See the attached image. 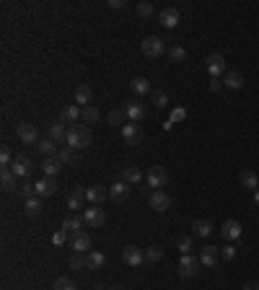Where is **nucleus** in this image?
Segmentation results:
<instances>
[{
    "label": "nucleus",
    "instance_id": "1",
    "mask_svg": "<svg viewBox=\"0 0 259 290\" xmlns=\"http://www.w3.org/2000/svg\"><path fill=\"white\" fill-rule=\"evenodd\" d=\"M68 148H75V150H83L91 145V130L89 124H73V127L68 130Z\"/></svg>",
    "mask_w": 259,
    "mask_h": 290
},
{
    "label": "nucleus",
    "instance_id": "2",
    "mask_svg": "<svg viewBox=\"0 0 259 290\" xmlns=\"http://www.w3.org/2000/svg\"><path fill=\"white\" fill-rule=\"evenodd\" d=\"M140 50H143V55L145 57H161L163 52H166V44H163V39H158V36H145L143 41H140Z\"/></svg>",
    "mask_w": 259,
    "mask_h": 290
},
{
    "label": "nucleus",
    "instance_id": "3",
    "mask_svg": "<svg viewBox=\"0 0 259 290\" xmlns=\"http://www.w3.org/2000/svg\"><path fill=\"white\" fill-rule=\"evenodd\" d=\"M145 182H148V187L161 189V187H166V184H168V171L163 169V166H150L148 174H145Z\"/></svg>",
    "mask_w": 259,
    "mask_h": 290
},
{
    "label": "nucleus",
    "instance_id": "4",
    "mask_svg": "<svg viewBox=\"0 0 259 290\" xmlns=\"http://www.w3.org/2000/svg\"><path fill=\"white\" fill-rule=\"evenodd\" d=\"M200 257H192V254H182L179 257V277H195L200 272Z\"/></svg>",
    "mask_w": 259,
    "mask_h": 290
},
{
    "label": "nucleus",
    "instance_id": "5",
    "mask_svg": "<svg viewBox=\"0 0 259 290\" xmlns=\"http://www.w3.org/2000/svg\"><path fill=\"white\" fill-rule=\"evenodd\" d=\"M85 226H91V228H101L106 223V213L101 210V205H91V207H85Z\"/></svg>",
    "mask_w": 259,
    "mask_h": 290
},
{
    "label": "nucleus",
    "instance_id": "6",
    "mask_svg": "<svg viewBox=\"0 0 259 290\" xmlns=\"http://www.w3.org/2000/svg\"><path fill=\"white\" fill-rule=\"evenodd\" d=\"M122 138H124L127 145H140L143 143V127H140V124H135V122H130V124H124V127H122Z\"/></svg>",
    "mask_w": 259,
    "mask_h": 290
},
{
    "label": "nucleus",
    "instance_id": "7",
    "mask_svg": "<svg viewBox=\"0 0 259 290\" xmlns=\"http://www.w3.org/2000/svg\"><path fill=\"white\" fill-rule=\"evenodd\" d=\"M122 262L130 267H140L145 262V252H140L138 246H124L122 249Z\"/></svg>",
    "mask_w": 259,
    "mask_h": 290
},
{
    "label": "nucleus",
    "instance_id": "8",
    "mask_svg": "<svg viewBox=\"0 0 259 290\" xmlns=\"http://www.w3.org/2000/svg\"><path fill=\"white\" fill-rule=\"evenodd\" d=\"M16 135H18L21 143H39V132H36L34 124H29V122H18L16 124Z\"/></svg>",
    "mask_w": 259,
    "mask_h": 290
},
{
    "label": "nucleus",
    "instance_id": "9",
    "mask_svg": "<svg viewBox=\"0 0 259 290\" xmlns=\"http://www.w3.org/2000/svg\"><path fill=\"white\" fill-rule=\"evenodd\" d=\"M150 207H153L156 213H166L168 207H171V197L163 189H153L150 192Z\"/></svg>",
    "mask_w": 259,
    "mask_h": 290
},
{
    "label": "nucleus",
    "instance_id": "10",
    "mask_svg": "<svg viewBox=\"0 0 259 290\" xmlns=\"http://www.w3.org/2000/svg\"><path fill=\"white\" fill-rule=\"evenodd\" d=\"M57 192V176H45V179H39L36 182V197H52Z\"/></svg>",
    "mask_w": 259,
    "mask_h": 290
},
{
    "label": "nucleus",
    "instance_id": "11",
    "mask_svg": "<svg viewBox=\"0 0 259 290\" xmlns=\"http://www.w3.org/2000/svg\"><path fill=\"white\" fill-rule=\"evenodd\" d=\"M218 257H221V249L218 246H205L202 249V254H200V264L212 270V267H218Z\"/></svg>",
    "mask_w": 259,
    "mask_h": 290
},
{
    "label": "nucleus",
    "instance_id": "12",
    "mask_svg": "<svg viewBox=\"0 0 259 290\" xmlns=\"http://www.w3.org/2000/svg\"><path fill=\"white\" fill-rule=\"evenodd\" d=\"M207 73H210L212 78H221V75H226V60H223V55L212 52V55L207 57Z\"/></svg>",
    "mask_w": 259,
    "mask_h": 290
},
{
    "label": "nucleus",
    "instance_id": "13",
    "mask_svg": "<svg viewBox=\"0 0 259 290\" xmlns=\"http://www.w3.org/2000/svg\"><path fill=\"white\" fill-rule=\"evenodd\" d=\"M122 109L127 111V119H130V122H135V124H138V122L145 117V106H143L140 101H135V99L124 101V106H122Z\"/></svg>",
    "mask_w": 259,
    "mask_h": 290
},
{
    "label": "nucleus",
    "instance_id": "14",
    "mask_svg": "<svg viewBox=\"0 0 259 290\" xmlns=\"http://www.w3.org/2000/svg\"><path fill=\"white\" fill-rule=\"evenodd\" d=\"M11 169H13V174H16V176L26 179V176L31 174V169H34V163H31V158H29V155H16V161L11 163Z\"/></svg>",
    "mask_w": 259,
    "mask_h": 290
},
{
    "label": "nucleus",
    "instance_id": "15",
    "mask_svg": "<svg viewBox=\"0 0 259 290\" xmlns=\"http://www.w3.org/2000/svg\"><path fill=\"white\" fill-rule=\"evenodd\" d=\"M85 192H89V189H85V187H75L70 194H68V199H65V205H68V210H78V207H83V202L85 199H89V197H85Z\"/></svg>",
    "mask_w": 259,
    "mask_h": 290
},
{
    "label": "nucleus",
    "instance_id": "16",
    "mask_svg": "<svg viewBox=\"0 0 259 290\" xmlns=\"http://www.w3.org/2000/svg\"><path fill=\"white\" fill-rule=\"evenodd\" d=\"M80 106L78 104H70V106H62V111H60V117H57V122H62V124H78V119H80Z\"/></svg>",
    "mask_w": 259,
    "mask_h": 290
},
{
    "label": "nucleus",
    "instance_id": "17",
    "mask_svg": "<svg viewBox=\"0 0 259 290\" xmlns=\"http://www.w3.org/2000/svg\"><path fill=\"white\" fill-rule=\"evenodd\" d=\"M70 246L75 249L78 254H89V252H91V236L80 231V233H75V236L70 238Z\"/></svg>",
    "mask_w": 259,
    "mask_h": 290
},
{
    "label": "nucleus",
    "instance_id": "18",
    "mask_svg": "<svg viewBox=\"0 0 259 290\" xmlns=\"http://www.w3.org/2000/svg\"><path fill=\"white\" fill-rule=\"evenodd\" d=\"M158 21H161V26H166V29H177V24L182 21V16H179L177 8H163V11L158 13Z\"/></svg>",
    "mask_w": 259,
    "mask_h": 290
},
{
    "label": "nucleus",
    "instance_id": "19",
    "mask_svg": "<svg viewBox=\"0 0 259 290\" xmlns=\"http://www.w3.org/2000/svg\"><path fill=\"white\" fill-rule=\"evenodd\" d=\"M119 179H122V182H127L130 187H133V184H140L145 176H143V171L138 169V166H124L122 174H119Z\"/></svg>",
    "mask_w": 259,
    "mask_h": 290
},
{
    "label": "nucleus",
    "instance_id": "20",
    "mask_svg": "<svg viewBox=\"0 0 259 290\" xmlns=\"http://www.w3.org/2000/svg\"><path fill=\"white\" fill-rule=\"evenodd\" d=\"M85 197H89L91 205H101V202L109 197V187H104V184H94V187H89Z\"/></svg>",
    "mask_w": 259,
    "mask_h": 290
},
{
    "label": "nucleus",
    "instance_id": "21",
    "mask_svg": "<svg viewBox=\"0 0 259 290\" xmlns=\"http://www.w3.org/2000/svg\"><path fill=\"white\" fill-rule=\"evenodd\" d=\"M109 197H112L114 202L127 199V197H130V184H127V182H122V179H117V182L109 187Z\"/></svg>",
    "mask_w": 259,
    "mask_h": 290
},
{
    "label": "nucleus",
    "instance_id": "22",
    "mask_svg": "<svg viewBox=\"0 0 259 290\" xmlns=\"http://www.w3.org/2000/svg\"><path fill=\"white\" fill-rule=\"evenodd\" d=\"M60 169H62L60 155H50V158L41 161V171H45L47 176H57V174H60Z\"/></svg>",
    "mask_w": 259,
    "mask_h": 290
},
{
    "label": "nucleus",
    "instance_id": "23",
    "mask_svg": "<svg viewBox=\"0 0 259 290\" xmlns=\"http://www.w3.org/2000/svg\"><path fill=\"white\" fill-rule=\"evenodd\" d=\"M221 233H223V238L236 241V238H241V223L239 220H226L223 228H221Z\"/></svg>",
    "mask_w": 259,
    "mask_h": 290
},
{
    "label": "nucleus",
    "instance_id": "24",
    "mask_svg": "<svg viewBox=\"0 0 259 290\" xmlns=\"http://www.w3.org/2000/svg\"><path fill=\"white\" fill-rule=\"evenodd\" d=\"M91 96H94V91H91V86H89V83H78V88H75V104L89 106Z\"/></svg>",
    "mask_w": 259,
    "mask_h": 290
},
{
    "label": "nucleus",
    "instance_id": "25",
    "mask_svg": "<svg viewBox=\"0 0 259 290\" xmlns=\"http://www.w3.org/2000/svg\"><path fill=\"white\" fill-rule=\"evenodd\" d=\"M36 150L45 155V158H50V155H57V143L52 140V138H41L39 143H36Z\"/></svg>",
    "mask_w": 259,
    "mask_h": 290
},
{
    "label": "nucleus",
    "instance_id": "26",
    "mask_svg": "<svg viewBox=\"0 0 259 290\" xmlns=\"http://www.w3.org/2000/svg\"><path fill=\"white\" fill-rule=\"evenodd\" d=\"M50 138L55 143H65L68 140V130H65L62 122H50Z\"/></svg>",
    "mask_w": 259,
    "mask_h": 290
},
{
    "label": "nucleus",
    "instance_id": "27",
    "mask_svg": "<svg viewBox=\"0 0 259 290\" xmlns=\"http://www.w3.org/2000/svg\"><path fill=\"white\" fill-rule=\"evenodd\" d=\"M239 182H241V187H244V189H251V192H256V189H259V179H256V174H254V171H241V174H239Z\"/></svg>",
    "mask_w": 259,
    "mask_h": 290
},
{
    "label": "nucleus",
    "instance_id": "28",
    "mask_svg": "<svg viewBox=\"0 0 259 290\" xmlns=\"http://www.w3.org/2000/svg\"><path fill=\"white\" fill-rule=\"evenodd\" d=\"M223 86H228V88L239 91V88L244 86V75H241V73H236V70L226 73V75H223Z\"/></svg>",
    "mask_w": 259,
    "mask_h": 290
},
{
    "label": "nucleus",
    "instance_id": "29",
    "mask_svg": "<svg viewBox=\"0 0 259 290\" xmlns=\"http://www.w3.org/2000/svg\"><path fill=\"white\" fill-rule=\"evenodd\" d=\"M130 88H133V94H138V96H145V94L153 91L145 78H133V80H130Z\"/></svg>",
    "mask_w": 259,
    "mask_h": 290
},
{
    "label": "nucleus",
    "instance_id": "30",
    "mask_svg": "<svg viewBox=\"0 0 259 290\" xmlns=\"http://www.w3.org/2000/svg\"><path fill=\"white\" fill-rule=\"evenodd\" d=\"M83 223H85V218H80V215H70V218H65V223H62V228L68 231V233H80V228H83Z\"/></svg>",
    "mask_w": 259,
    "mask_h": 290
},
{
    "label": "nucleus",
    "instance_id": "31",
    "mask_svg": "<svg viewBox=\"0 0 259 290\" xmlns=\"http://www.w3.org/2000/svg\"><path fill=\"white\" fill-rule=\"evenodd\" d=\"M106 122L112 124V127H119V124L124 127V122H127V111H124V109H112V111L106 114Z\"/></svg>",
    "mask_w": 259,
    "mask_h": 290
},
{
    "label": "nucleus",
    "instance_id": "32",
    "mask_svg": "<svg viewBox=\"0 0 259 290\" xmlns=\"http://www.w3.org/2000/svg\"><path fill=\"white\" fill-rule=\"evenodd\" d=\"M57 155H60V161H62V163H68V166H78V163H80V158H78V150H75V148H62Z\"/></svg>",
    "mask_w": 259,
    "mask_h": 290
},
{
    "label": "nucleus",
    "instance_id": "33",
    "mask_svg": "<svg viewBox=\"0 0 259 290\" xmlns=\"http://www.w3.org/2000/svg\"><path fill=\"white\" fill-rule=\"evenodd\" d=\"M85 259H89V270H101L106 264V257L101 252H89V254H85Z\"/></svg>",
    "mask_w": 259,
    "mask_h": 290
},
{
    "label": "nucleus",
    "instance_id": "34",
    "mask_svg": "<svg viewBox=\"0 0 259 290\" xmlns=\"http://www.w3.org/2000/svg\"><path fill=\"white\" fill-rule=\"evenodd\" d=\"M212 228H215V226H212L210 220H195V223H192V233H195V236H210Z\"/></svg>",
    "mask_w": 259,
    "mask_h": 290
},
{
    "label": "nucleus",
    "instance_id": "35",
    "mask_svg": "<svg viewBox=\"0 0 259 290\" xmlns=\"http://www.w3.org/2000/svg\"><path fill=\"white\" fill-rule=\"evenodd\" d=\"M16 174H13V169H3L0 171V184H3V189H13L16 187Z\"/></svg>",
    "mask_w": 259,
    "mask_h": 290
},
{
    "label": "nucleus",
    "instance_id": "36",
    "mask_svg": "<svg viewBox=\"0 0 259 290\" xmlns=\"http://www.w3.org/2000/svg\"><path fill=\"white\" fill-rule=\"evenodd\" d=\"M80 119L83 122H89V124H94V122H99V109L96 106H83V111H80Z\"/></svg>",
    "mask_w": 259,
    "mask_h": 290
},
{
    "label": "nucleus",
    "instance_id": "37",
    "mask_svg": "<svg viewBox=\"0 0 259 290\" xmlns=\"http://www.w3.org/2000/svg\"><path fill=\"white\" fill-rule=\"evenodd\" d=\"M18 197H24V199L36 197V184H31V182H21V184H18Z\"/></svg>",
    "mask_w": 259,
    "mask_h": 290
},
{
    "label": "nucleus",
    "instance_id": "38",
    "mask_svg": "<svg viewBox=\"0 0 259 290\" xmlns=\"http://www.w3.org/2000/svg\"><path fill=\"white\" fill-rule=\"evenodd\" d=\"M166 55H168V60H171V62H184V57H187L184 47H179V44H177V47H168V50H166Z\"/></svg>",
    "mask_w": 259,
    "mask_h": 290
},
{
    "label": "nucleus",
    "instance_id": "39",
    "mask_svg": "<svg viewBox=\"0 0 259 290\" xmlns=\"http://www.w3.org/2000/svg\"><path fill=\"white\" fill-rule=\"evenodd\" d=\"M41 213V197H31V199H26V215H39Z\"/></svg>",
    "mask_w": 259,
    "mask_h": 290
},
{
    "label": "nucleus",
    "instance_id": "40",
    "mask_svg": "<svg viewBox=\"0 0 259 290\" xmlns=\"http://www.w3.org/2000/svg\"><path fill=\"white\" fill-rule=\"evenodd\" d=\"M70 267H73V270H89V259L75 252V254L70 257Z\"/></svg>",
    "mask_w": 259,
    "mask_h": 290
},
{
    "label": "nucleus",
    "instance_id": "41",
    "mask_svg": "<svg viewBox=\"0 0 259 290\" xmlns=\"http://www.w3.org/2000/svg\"><path fill=\"white\" fill-rule=\"evenodd\" d=\"M161 257H163V252H161V246H148V252H145V262L156 264V262H158Z\"/></svg>",
    "mask_w": 259,
    "mask_h": 290
},
{
    "label": "nucleus",
    "instance_id": "42",
    "mask_svg": "<svg viewBox=\"0 0 259 290\" xmlns=\"http://www.w3.org/2000/svg\"><path fill=\"white\" fill-rule=\"evenodd\" d=\"M13 161H16V158H13L11 148L3 145V150H0V163H3V169H11V163H13Z\"/></svg>",
    "mask_w": 259,
    "mask_h": 290
},
{
    "label": "nucleus",
    "instance_id": "43",
    "mask_svg": "<svg viewBox=\"0 0 259 290\" xmlns=\"http://www.w3.org/2000/svg\"><path fill=\"white\" fill-rule=\"evenodd\" d=\"M150 96H153V104H156L158 109H163V106H168V96H166L163 91H150Z\"/></svg>",
    "mask_w": 259,
    "mask_h": 290
},
{
    "label": "nucleus",
    "instance_id": "44",
    "mask_svg": "<svg viewBox=\"0 0 259 290\" xmlns=\"http://www.w3.org/2000/svg\"><path fill=\"white\" fill-rule=\"evenodd\" d=\"M55 290H78V287H75V282H73L70 277H57Z\"/></svg>",
    "mask_w": 259,
    "mask_h": 290
},
{
    "label": "nucleus",
    "instance_id": "45",
    "mask_svg": "<svg viewBox=\"0 0 259 290\" xmlns=\"http://www.w3.org/2000/svg\"><path fill=\"white\" fill-rule=\"evenodd\" d=\"M138 16H140V18H150V16H153V6L148 3V0L138 3Z\"/></svg>",
    "mask_w": 259,
    "mask_h": 290
},
{
    "label": "nucleus",
    "instance_id": "46",
    "mask_svg": "<svg viewBox=\"0 0 259 290\" xmlns=\"http://www.w3.org/2000/svg\"><path fill=\"white\" fill-rule=\"evenodd\" d=\"M65 241H68V231H65V228H60V231L52 236V243H55V246H62Z\"/></svg>",
    "mask_w": 259,
    "mask_h": 290
},
{
    "label": "nucleus",
    "instance_id": "47",
    "mask_svg": "<svg viewBox=\"0 0 259 290\" xmlns=\"http://www.w3.org/2000/svg\"><path fill=\"white\" fill-rule=\"evenodd\" d=\"M189 249H192V236L179 238V252H182V254H189Z\"/></svg>",
    "mask_w": 259,
    "mask_h": 290
},
{
    "label": "nucleus",
    "instance_id": "48",
    "mask_svg": "<svg viewBox=\"0 0 259 290\" xmlns=\"http://www.w3.org/2000/svg\"><path fill=\"white\" fill-rule=\"evenodd\" d=\"M221 257L231 262V259L236 257V246H223V249H221Z\"/></svg>",
    "mask_w": 259,
    "mask_h": 290
},
{
    "label": "nucleus",
    "instance_id": "49",
    "mask_svg": "<svg viewBox=\"0 0 259 290\" xmlns=\"http://www.w3.org/2000/svg\"><path fill=\"white\" fill-rule=\"evenodd\" d=\"M179 119H187V111L184 109H174V111H171V124H174V122H179Z\"/></svg>",
    "mask_w": 259,
    "mask_h": 290
},
{
    "label": "nucleus",
    "instance_id": "50",
    "mask_svg": "<svg viewBox=\"0 0 259 290\" xmlns=\"http://www.w3.org/2000/svg\"><path fill=\"white\" fill-rule=\"evenodd\" d=\"M210 88H212V91H221V80L212 78V80H210Z\"/></svg>",
    "mask_w": 259,
    "mask_h": 290
},
{
    "label": "nucleus",
    "instance_id": "51",
    "mask_svg": "<svg viewBox=\"0 0 259 290\" xmlns=\"http://www.w3.org/2000/svg\"><path fill=\"white\" fill-rule=\"evenodd\" d=\"M109 6H112V8H122L124 0H109Z\"/></svg>",
    "mask_w": 259,
    "mask_h": 290
},
{
    "label": "nucleus",
    "instance_id": "52",
    "mask_svg": "<svg viewBox=\"0 0 259 290\" xmlns=\"http://www.w3.org/2000/svg\"><path fill=\"white\" fill-rule=\"evenodd\" d=\"M244 290H259V282H246Z\"/></svg>",
    "mask_w": 259,
    "mask_h": 290
},
{
    "label": "nucleus",
    "instance_id": "53",
    "mask_svg": "<svg viewBox=\"0 0 259 290\" xmlns=\"http://www.w3.org/2000/svg\"><path fill=\"white\" fill-rule=\"evenodd\" d=\"M109 290H124V287H122V285H112Z\"/></svg>",
    "mask_w": 259,
    "mask_h": 290
},
{
    "label": "nucleus",
    "instance_id": "54",
    "mask_svg": "<svg viewBox=\"0 0 259 290\" xmlns=\"http://www.w3.org/2000/svg\"><path fill=\"white\" fill-rule=\"evenodd\" d=\"M254 202H256V205H259V189H256V192H254Z\"/></svg>",
    "mask_w": 259,
    "mask_h": 290
}]
</instances>
